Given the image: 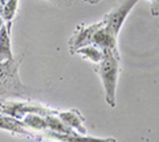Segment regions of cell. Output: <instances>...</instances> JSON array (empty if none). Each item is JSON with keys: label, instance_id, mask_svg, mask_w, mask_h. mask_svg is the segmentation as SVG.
Here are the masks:
<instances>
[{"label": "cell", "instance_id": "obj_5", "mask_svg": "<svg viewBox=\"0 0 159 142\" xmlns=\"http://www.w3.org/2000/svg\"><path fill=\"white\" fill-rule=\"evenodd\" d=\"M56 116L61 121L72 128L74 131L80 134H86V125H85V117L78 109H69V110H56Z\"/></svg>", "mask_w": 159, "mask_h": 142}, {"label": "cell", "instance_id": "obj_12", "mask_svg": "<svg viewBox=\"0 0 159 142\" xmlns=\"http://www.w3.org/2000/svg\"><path fill=\"white\" fill-rule=\"evenodd\" d=\"M45 120H47L48 130L56 131V133H61V134H69V133H73L74 131L72 128H69L65 122L58 118V117L56 116V112H54L53 114L45 116Z\"/></svg>", "mask_w": 159, "mask_h": 142}, {"label": "cell", "instance_id": "obj_13", "mask_svg": "<svg viewBox=\"0 0 159 142\" xmlns=\"http://www.w3.org/2000/svg\"><path fill=\"white\" fill-rule=\"evenodd\" d=\"M17 6H19V0H7L4 3V6L2 7V17L4 23L13 21L15 16H16Z\"/></svg>", "mask_w": 159, "mask_h": 142}, {"label": "cell", "instance_id": "obj_9", "mask_svg": "<svg viewBox=\"0 0 159 142\" xmlns=\"http://www.w3.org/2000/svg\"><path fill=\"white\" fill-rule=\"evenodd\" d=\"M92 44H93V45H96L97 48H99L102 52L106 51V49L118 48V45H117V37L114 36L113 33L109 32L107 29L103 27V24H102V27L99 28L96 33H94Z\"/></svg>", "mask_w": 159, "mask_h": 142}, {"label": "cell", "instance_id": "obj_17", "mask_svg": "<svg viewBox=\"0 0 159 142\" xmlns=\"http://www.w3.org/2000/svg\"><path fill=\"white\" fill-rule=\"evenodd\" d=\"M4 24V20H3V17H2V3H0V27H2Z\"/></svg>", "mask_w": 159, "mask_h": 142}, {"label": "cell", "instance_id": "obj_10", "mask_svg": "<svg viewBox=\"0 0 159 142\" xmlns=\"http://www.w3.org/2000/svg\"><path fill=\"white\" fill-rule=\"evenodd\" d=\"M21 121H23V124L25 125V128L39 130V131L48 130L45 116H41V114H37V113H29L27 116H24Z\"/></svg>", "mask_w": 159, "mask_h": 142}, {"label": "cell", "instance_id": "obj_7", "mask_svg": "<svg viewBox=\"0 0 159 142\" xmlns=\"http://www.w3.org/2000/svg\"><path fill=\"white\" fill-rule=\"evenodd\" d=\"M13 21L4 23L0 27V62L11 60L13 57L11 48V29Z\"/></svg>", "mask_w": 159, "mask_h": 142}, {"label": "cell", "instance_id": "obj_16", "mask_svg": "<svg viewBox=\"0 0 159 142\" xmlns=\"http://www.w3.org/2000/svg\"><path fill=\"white\" fill-rule=\"evenodd\" d=\"M85 3L88 4H92V6H96V4H98L99 2H102V0H84Z\"/></svg>", "mask_w": 159, "mask_h": 142}, {"label": "cell", "instance_id": "obj_14", "mask_svg": "<svg viewBox=\"0 0 159 142\" xmlns=\"http://www.w3.org/2000/svg\"><path fill=\"white\" fill-rule=\"evenodd\" d=\"M47 2L52 3L53 6H56L58 8H69L73 4V0H47Z\"/></svg>", "mask_w": 159, "mask_h": 142}, {"label": "cell", "instance_id": "obj_18", "mask_svg": "<svg viewBox=\"0 0 159 142\" xmlns=\"http://www.w3.org/2000/svg\"><path fill=\"white\" fill-rule=\"evenodd\" d=\"M158 29H159V25H158Z\"/></svg>", "mask_w": 159, "mask_h": 142}, {"label": "cell", "instance_id": "obj_8", "mask_svg": "<svg viewBox=\"0 0 159 142\" xmlns=\"http://www.w3.org/2000/svg\"><path fill=\"white\" fill-rule=\"evenodd\" d=\"M0 129L11 131V133L17 134V135L29 137V138H33L34 137L32 133H29L27 130L25 125L23 124L21 120L13 118V117L7 116V114H0Z\"/></svg>", "mask_w": 159, "mask_h": 142}, {"label": "cell", "instance_id": "obj_19", "mask_svg": "<svg viewBox=\"0 0 159 142\" xmlns=\"http://www.w3.org/2000/svg\"><path fill=\"white\" fill-rule=\"evenodd\" d=\"M58 142H61V141H58Z\"/></svg>", "mask_w": 159, "mask_h": 142}, {"label": "cell", "instance_id": "obj_1", "mask_svg": "<svg viewBox=\"0 0 159 142\" xmlns=\"http://www.w3.org/2000/svg\"><path fill=\"white\" fill-rule=\"evenodd\" d=\"M98 73L105 89V100L110 108H116V92L118 85V77L121 73V55L118 48L103 51L101 61L93 68Z\"/></svg>", "mask_w": 159, "mask_h": 142}, {"label": "cell", "instance_id": "obj_2", "mask_svg": "<svg viewBox=\"0 0 159 142\" xmlns=\"http://www.w3.org/2000/svg\"><path fill=\"white\" fill-rule=\"evenodd\" d=\"M24 55L13 56L11 60L0 62V100L4 98H27L29 92L21 82L19 69Z\"/></svg>", "mask_w": 159, "mask_h": 142}, {"label": "cell", "instance_id": "obj_4", "mask_svg": "<svg viewBox=\"0 0 159 142\" xmlns=\"http://www.w3.org/2000/svg\"><path fill=\"white\" fill-rule=\"evenodd\" d=\"M101 27H102V21L93 23V24H89V25H86V24H80V25H77L72 37L68 40L69 52H70L72 55H76V52L80 48L90 45L94 33Z\"/></svg>", "mask_w": 159, "mask_h": 142}, {"label": "cell", "instance_id": "obj_11", "mask_svg": "<svg viewBox=\"0 0 159 142\" xmlns=\"http://www.w3.org/2000/svg\"><path fill=\"white\" fill-rule=\"evenodd\" d=\"M76 55H80L84 60H88V61L93 62V64H98L103 56V52L99 49V48H97L96 45L90 44V45L80 48V49L76 52Z\"/></svg>", "mask_w": 159, "mask_h": 142}, {"label": "cell", "instance_id": "obj_15", "mask_svg": "<svg viewBox=\"0 0 159 142\" xmlns=\"http://www.w3.org/2000/svg\"><path fill=\"white\" fill-rule=\"evenodd\" d=\"M150 3V11L152 16H159V0H147Z\"/></svg>", "mask_w": 159, "mask_h": 142}, {"label": "cell", "instance_id": "obj_3", "mask_svg": "<svg viewBox=\"0 0 159 142\" xmlns=\"http://www.w3.org/2000/svg\"><path fill=\"white\" fill-rule=\"evenodd\" d=\"M138 2L139 0H118L101 20L103 27L116 37H118V33L121 31L126 17L129 16L131 9L137 6Z\"/></svg>", "mask_w": 159, "mask_h": 142}, {"label": "cell", "instance_id": "obj_6", "mask_svg": "<svg viewBox=\"0 0 159 142\" xmlns=\"http://www.w3.org/2000/svg\"><path fill=\"white\" fill-rule=\"evenodd\" d=\"M44 137L48 138H53L61 142H117L116 138H98V137H88L85 134H80L77 131L69 134H61V133H56V131L48 130Z\"/></svg>", "mask_w": 159, "mask_h": 142}]
</instances>
